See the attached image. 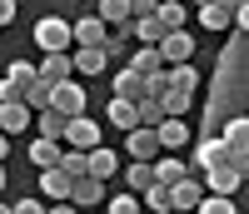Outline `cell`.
<instances>
[{
  "label": "cell",
  "instance_id": "obj_1",
  "mask_svg": "<svg viewBox=\"0 0 249 214\" xmlns=\"http://www.w3.org/2000/svg\"><path fill=\"white\" fill-rule=\"evenodd\" d=\"M35 45L45 50V55H60V50H70V45H75V25H70V20H60V15H45V20H35Z\"/></svg>",
  "mask_w": 249,
  "mask_h": 214
},
{
  "label": "cell",
  "instance_id": "obj_2",
  "mask_svg": "<svg viewBox=\"0 0 249 214\" xmlns=\"http://www.w3.org/2000/svg\"><path fill=\"white\" fill-rule=\"evenodd\" d=\"M234 149H230V140L224 135H199V144H195V155H190V169L195 175H204V169H214V164H224Z\"/></svg>",
  "mask_w": 249,
  "mask_h": 214
},
{
  "label": "cell",
  "instance_id": "obj_3",
  "mask_svg": "<svg viewBox=\"0 0 249 214\" xmlns=\"http://www.w3.org/2000/svg\"><path fill=\"white\" fill-rule=\"evenodd\" d=\"M160 130H150V125H140V130H130L124 135V155L130 160H160Z\"/></svg>",
  "mask_w": 249,
  "mask_h": 214
},
{
  "label": "cell",
  "instance_id": "obj_4",
  "mask_svg": "<svg viewBox=\"0 0 249 214\" xmlns=\"http://www.w3.org/2000/svg\"><path fill=\"white\" fill-rule=\"evenodd\" d=\"M160 55H164V65H190L195 60V35L190 30H170L160 40Z\"/></svg>",
  "mask_w": 249,
  "mask_h": 214
},
{
  "label": "cell",
  "instance_id": "obj_5",
  "mask_svg": "<svg viewBox=\"0 0 249 214\" xmlns=\"http://www.w3.org/2000/svg\"><path fill=\"white\" fill-rule=\"evenodd\" d=\"M110 85H115V95H120V100H135V105H140L144 95H150V75H140L135 65L115 70V80H110Z\"/></svg>",
  "mask_w": 249,
  "mask_h": 214
},
{
  "label": "cell",
  "instance_id": "obj_6",
  "mask_svg": "<svg viewBox=\"0 0 249 214\" xmlns=\"http://www.w3.org/2000/svg\"><path fill=\"white\" fill-rule=\"evenodd\" d=\"M50 105H55L60 115H70V120H75V115H85V105H90V100H85V85H80V80L55 85V100H50Z\"/></svg>",
  "mask_w": 249,
  "mask_h": 214
},
{
  "label": "cell",
  "instance_id": "obj_7",
  "mask_svg": "<svg viewBox=\"0 0 249 214\" xmlns=\"http://www.w3.org/2000/svg\"><path fill=\"white\" fill-rule=\"evenodd\" d=\"M239 184H244V175L230 160L214 164V169H204V189H210V195H239Z\"/></svg>",
  "mask_w": 249,
  "mask_h": 214
},
{
  "label": "cell",
  "instance_id": "obj_8",
  "mask_svg": "<svg viewBox=\"0 0 249 214\" xmlns=\"http://www.w3.org/2000/svg\"><path fill=\"white\" fill-rule=\"evenodd\" d=\"M30 125H35V110H30L25 100H10V105H0V130H5V135H25Z\"/></svg>",
  "mask_w": 249,
  "mask_h": 214
},
{
  "label": "cell",
  "instance_id": "obj_9",
  "mask_svg": "<svg viewBox=\"0 0 249 214\" xmlns=\"http://www.w3.org/2000/svg\"><path fill=\"white\" fill-rule=\"evenodd\" d=\"M70 189H75V175L70 169H40V199H70Z\"/></svg>",
  "mask_w": 249,
  "mask_h": 214
},
{
  "label": "cell",
  "instance_id": "obj_10",
  "mask_svg": "<svg viewBox=\"0 0 249 214\" xmlns=\"http://www.w3.org/2000/svg\"><path fill=\"white\" fill-rule=\"evenodd\" d=\"M105 70H110L105 45H75V75H105Z\"/></svg>",
  "mask_w": 249,
  "mask_h": 214
},
{
  "label": "cell",
  "instance_id": "obj_11",
  "mask_svg": "<svg viewBox=\"0 0 249 214\" xmlns=\"http://www.w3.org/2000/svg\"><path fill=\"white\" fill-rule=\"evenodd\" d=\"M110 195H105V179H95V175H80L75 179V189H70V204H80V209H95V204H105Z\"/></svg>",
  "mask_w": 249,
  "mask_h": 214
},
{
  "label": "cell",
  "instance_id": "obj_12",
  "mask_svg": "<svg viewBox=\"0 0 249 214\" xmlns=\"http://www.w3.org/2000/svg\"><path fill=\"white\" fill-rule=\"evenodd\" d=\"M40 80H50V85H65V80H75V50L45 55V60H40Z\"/></svg>",
  "mask_w": 249,
  "mask_h": 214
},
{
  "label": "cell",
  "instance_id": "obj_13",
  "mask_svg": "<svg viewBox=\"0 0 249 214\" xmlns=\"http://www.w3.org/2000/svg\"><path fill=\"white\" fill-rule=\"evenodd\" d=\"M105 120L115 125V130H140V105L135 100H120V95H110V110H105Z\"/></svg>",
  "mask_w": 249,
  "mask_h": 214
},
{
  "label": "cell",
  "instance_id": "obj_14",
  "mask_svg": "<svg viewBox=\"0 0 249 214\" xmlns=\"http://www.w3.org/2000/svg\"><path fill=\"white\" fill-rule=\"evenodd\" d=\"M60 160H65V140H45V135H35V144H30V164H35V169H55Z\"/></svg>",
  "mask_w": 249,
  "mask_h": 214
},
{
  "label": "cell",
  "instance_id": "obj_15",
  "mask_svg": "<svg viewBox=\"0 0 249 214\" xmlns=\"http://www.w3.org/2000/svg\"><path fill=\"white\" fill-rule=\"evenodd\" d=\"M170 195H175V209H199L210 189H204V175H190V179H179Z\"/></svg>",
  "mask_w": 249,
  "mask_h": 214
},
{
  "label": "cell",
  "instance_id": "obj_16",
  "mask_svg": "<svg viewBox=\"0 0 249 214\" xmlns=\"http://www.w3.org/2000/svg\"><path fill=\"white\" fill-rule=\"evenodd\" d=\"M65 144H75V149H95V144H100V120L75 115V120H70V130H65Z\"/></svg>",
  "mask_w": 249,
  "mask_h": 214
},
{
  "label": "cell",
  "instance_id": "obj_17",
  "mask_svg": "<svg viewBox=\"0 0 249 214\" xmlns=\"http://www.w3.org/2000/svg\"><path fill=\"white\" fill-rule=\"evenodd\" d=\"M110 40V25L100 15H85V20H75V45H105Z\"/></svg>",
  "mask_w": 249,
  "mask_h": 214
},
{
  "label": "cell",
  "instance_id": "obj_18",
  "mask_svg": "<svg viewBox=\"0 0 249 214\" xmlns=\"http://www.w3.org/2000/svg\"><path fill=\"white\" fill-rule=\"evenodd\" d=\"M35 130L45 135V140H65V130H70V115H60L55 105H50V110H35Z\"/></svg>",
  "mask_w": 249,
  "mask_h": 214
},
{
  "label": "cell",
  "instance_id": "obj_19",
  "mask_svg": "<svg viewBox=\"0 0 249 214\" xmlns=\"http://www.w3.org/2000/svg\"><path fill=\"white\" fill-rule=\"evenodd\" d=\"M90 175L110 184V179L120 175V155H115V149H105V144H95V149H90Z\"/></svg>",
  "mask_w": 249,
  "mask_h": 214
},
{
  "label": "cell",
  "instance_id": "obj_20",
  "mask_svg": "<svg viewBox=\"0 0 249 214\" xmlns=\"http://www.w3.org/2000/svg\"><path fill=\"white\" fill-rule=\"evenodd\" d=\"M95 15L105 20L110 30H115V25H130V20H135V10H130V0H95Z\"/></svg>",
  "mask_w": 249,
  "mask_h": 214
},
{
  "label": "cell",
  "instance_id": "obj_21",
  "mask_svg": "<svg viewBox=\"0 0 249 214\" xmlns=\"http://www.w3.org/2000/svg\"><path fill=\"white\" fill-rule=\"evenodd\" d=\"M160 144H164V149H184V144H190V125H184L179 115L160 120Z\"/></svg>",
  "mask_w": 249,
  "mask_h": 214
},
{
  "label": "cell",
  "instance_id": "obj_22",
  "mask_svg": "<svg viewBox=\"0 0 249 214\" xmlns=\"http://www.w3.org/2000/svg\"><path fill=\"white\" fill-rule=\"evenodd\" d=\"M130 65L140 70V75H164L170 65H164V55H160V45H140L135 55H130Z\"/></svg>",
  "mask_w": 249,
  "mask_h": 214
},
{
  "label": "cell",
  "instance_id": "obj_23",
  "mask_svg": "<svg viewBox=\"0 0 249 214\" xmlns=\"http://www.w3.org/2000/svg\"><path fill=\"white\" fill-rule=\"evenodd\" d=\"M199 25L204 30H230L234 25V10L219 5V0H210V5H199Z\"/></svg>",
  "mask_w": 249,
  "mask_h": 214
},
{
  "label": "cell",
  "instance_id": "obj_24",
  "mask_svg": "<svg viewBox=\"0 0 249 214\" xmlns=\"http://www.w3.org/2000/svg\"><path fill=\"white\" fill-rule=\"evenodd\" d=\"M190 175H195L190 160H155V179H160V184H170V189H175L179 179H190Z\"/></svg>",
  "mask_w": 249,
  "mask_h": 214
},
{
  "label": "cell",
  "instance_id": "obj_25",
  "mask_svg": "<svg viewBox=\"0 0 249 214\" xmlns=\"http://www.w3.org/2000/svg\"><path fill=\"white\" fill-rule=\"evenodd\" d=\"M124 184H130L135 195H144V189L155 184V160H135L130 169H124Z\"/></svg>",
  "mask_w": 249,
  "mask_h": 214
},
{
  "label": "cell",
  "instance_id": "obj_26",
  "mask_svg": "<svg viewBox=\"0 0 249 214\" xmlns=\"http://www.w3.org/2000/svg\"><path fill=\"white\" fill-rule=\"evenodd\" d=\"M160 25L164 30H184V20H190V10H184V0H160Z\"/></svg>",
  "mask_w": 249,
  "mask_h": 214
},
{
  "label": "cell",
  "instance_id": "obj_27",
  "mask_svg": "<svg viewBox=\"0 0 249 214\" xmlns=\"http://www.w3.org/2000/svg\"><path fill=\"white\" fill-rule=\"evenodd\" d=\"M144 209H150V214H170L175 209V195H170V184H150V189H144Z\"/></svg>",
  "mask_w": 249,
  "mask_h": 214
},
{
  "label": "cell",
  "instance_id": "obj_28",
  "mask_svg": "<svg viewBox=\"0 0 249 214\" xmlns=\"http://www.w3.org/2000/svg\"><path fill=\"white\" fill-rule=\"evenodd\" d=\"M219 135L230 140V149H244V144H249V115H230Z\"/></svg>",
  "mask_w": 249,
  "mask_h": 214
},
{
  "label": "cell",
  "instance_id": "obj_29",
  "mask_svg": "<svg viewBox=\"0 0 249 214\" xmlns=\"http://www.w3.org/2000/svg\"><path fill=\"white\" fill-rule=\"evenodd\" d=\"M164 35H170V30L160 25V15H144V20H135V40H140V45H160Z\"/></svg>",
  "mask_w": 249,
  "mask_h": 214
},
{
  "label": "cell",
  "instance_id": "obj_30",
  "mask_svg": "<svg viewBox=\"0 0 249 214\" xmlns=\"http://www.w3.org/2000/svg\"><path fill=\"white\" fill-rule=\"evenodd\" d=\"M110 214H144V195H135V189H124V195H110L105 204Z\"/></svg>",
  "mask_w": 249,
  "mask_h": 214
},
{
  "label": "cell",
  "instance_id": "obj_31",
  "mask_svg": "<svg viewBox=\"0 0 249 214\" xmlns=\"http://www.w3.org/2000/svg\"><path fill=\"white\" fill-rule=\"evenodd\" d=\"M160 100H164V115H179V120L190 115V105H195V95H190V90H175V85H170Z\"/></svg>",
  "mask_w": 249,
  "mask_h": 214
},
{
  "label": "cell",
  "instance_id": "obj_32",
  "mask_svg": "<svg viewBox=\"0 0 249 214\" xmlns=\"http://www.w3.org/2000/svg\"><path fill=\"white\" fill-rule=\"evenodd\" d=\"M160 120H170V115H164V100H160V95H144V100H140V125L160 130Z\"/></svg>",
  "mask_w": 249,
  "mask_h": 214
},
{
  "label": "cell",
  "instance_id": "obj_33",
  "mask_svg": "<svg viewBox=\"0 0 249 214\" xmlns=\"http://www.w3.org/2000/svg\"><path fill=\"white\" fill-rule=\"evenodd\" d=\"M60 169H70L75 179H80V175H90V149H75V144H65V160H60Z\"/></svg>",
  "mask_w": 249,
  "mask_h": 214
},
{
  "label": "cell",
  "instance_id": "obj_34",
  "mask_svg": "<svg viewBox=\"0 0 249 214\" xmlns=\"http://www.w3.org/2000/svg\"><path fill=\"white\" fill-rule=\"evenodd\" d=\"M195 214H239V204H234V195H204V204Z\"/></svg>",
  "mask_w": 249,
  "mask_h": 214
},
{
  "label": "cell",
  "instance_id": "obj_35",
  "mask_svg": "<svg viewBox=\"0 0 249 214\" xmlns=\"http://www.w3.org/2000/svg\"><path fill=\"white\" fill-rule=\"evenodd\" d=\"M170 85H175V90H199V75H195V65H170Z\"/></svg>",
  "mask_w": 249,
  "mask_h": 214
},
{
  "label": "cell",
  "instance_id": "obj_36",
  "mask_svg": "<svg viewBox=\"0 0 249 214\" xmlns=\"http://www.w3.org/2000/svg\"><path fill=\"white\" fill-rule=\"evenodd\" d=\"M10 100H25V85H20V80H0V105H10Z\"/></svg>",
  "mask_w": 249,
  "mask_h": 214
},
{
  "label": "cell",
  "instance_id": "obj_37",
  "mask_svg": "<svg viewBox=\"0 0 249 214\" xmlns=\"http://www.w3.org/2000/svg\"><path fill=\"white\" fill-rule=\"evenodd\" d=\"M15 214H50V204H40V199H15Z\"/></svg>",
  "mask_w": 249,
  "mask_h": 214
},
{
  "label": "cell",
  "instance_id": "obj_38",
  "mask_svg": "<svg viewBox=\"0 0 249 214\" xmlns=\"http://www.w3.org/2000/svg\"><path fill=\"white\" fill-rule=\"evenodd\" d=\"M230 164H234V169H239V175L249 179V144H244V149H234V155H230Z\"/></svg>",
  "mask_w": 249,
  "mask_h": 214
},
{
  "label": "cell",
  "instance_id": "obj_39",
  "mask_svg": "<svg viewBox=\"0 0 249 214\" xmlns=\"http://www.w3.org/2000/svg\"><path fill=\"white\" fill-rule=\"evenodd\" d=\"M15 10H20V5H15V0H0V30H5V25H10V20H15Z\"/></svg>",
  "mask_w": 249,
  "mask_h": 214
},
{
  "label": "cell",
  "instance_id": "obj_40",
  "mask_svg": "<svg viewBox=\"0 0 249 214\" xmlns=\"http://www.w3.org/2000/svg\"><path fill=\"white\" fill-rule=\"evenodd\" d=\"M234 25H239V30H244V35H249V0H244V5H239V10H234Z\"/></svg>",
  "mask_w": 249,
  "mask_h": 214
},
{
  "label": "cell",
  "instance_id": "obj_41",
  "mask_svg": "<svg viewBox=\"0 0 249 214\" xmlns=\"http://www.w3.org/2000/svg\"><path fill=\"white\" fill-rule=\"evenodd\" d=\"M50 214H80V204H70V199H55V204H50Z\"/></svg>",
  "mask_w": 249,
  "mask_h": 214
},
{
  "label": "cell",
  "instance_id": "obj_42",
  "mask_svg": "<svg viewBox=\"0 0 249 214\" xmlns=\"http://www.w3.org/2000/svg\"><path fill=\"white\" fill-rule=\"evenodd\" d=\"M5 155H10V135L0 130V160H5Z\"/></svg>",
  "mask_w": 249,
  "mask_h": 214
},
{
  "label": "cell",
  "instance_id": "obj_43",
  "mask_svg": "<svg viewBox=\"0 0 249 214\" xmlns=\"http://www.w3.org/2000/svg\"><path fill=\"white\" fill-rule=\"evenodd\" d=\"M219 5H230V10H239V5H244V0H219Z\"/></svg>",
  "mask_w": 249,
  "mask_h": 214
},
{
  "label": "cell",
  "instance_id": "obj_44",
  "mask_svg": "<svg viewBox=\"0 0 249 214\" xmlns=\"http://www.w3.org/2000/svg\"><path fill=\"white\" fill-rule=\"evenodd\" d=\"M0 214H15V204H0Z\"/></svg>",
  "mask_w": 249,
  "mask_h": 214
},
{
  "label": "cell",
  "instance_id": "obj_45",
  "mask_svg": "<svg viewBox=\"0 0 249 214\" xmlns=\"http://www.w3.org/2000/svg\"><path fill=\"white\" fill-rule=\"evenodd\" d=\"M0 189H5V164H0Z\"/></svg>",
  "mask_w": 249,
  "mask_h": 214
},
{
  "label": "cell",
  "instance_id": "obj_46",
  "mask_svg": "<svg viewBox=\"0 0 249 214\" xmlns=\"http://www.w3.org/2000/svg\"><path fill=\"white\" fill-rule=\"evenodd\" d=\"M195 5H210V0H195Z\"/></svg>",
  "mask_w": 249,
  "mask_h": 214
},
{
  "label": "cell",
  "instance_id": "obj_47",
  "mask_svg": "<svg viewBox=\"0 0 249 214\" xmlns=\"http://www.w3.org/2000/svg\"><path fill=\"white\" fill-rule=\"evenodd\" d=\"M105 214H110V209H105Z\"/></svg>",
  "mask_w": 249,
  "mask_h": 214
}]
</instances>
